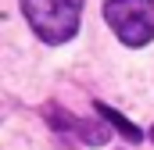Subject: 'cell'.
<instances>
[{
  "label": "cell",
  "mask_w": 154,
  "mask_h": 150,
  "mask_svg": "<svg viewBox=\"0 0 154 150\" xmlns=\"http://www.w3.org/2000/svg\"><path fill=\"white\" fill-rule=\"evenodd\" d=\"M104 22L125 46H147L154 39V0H104Z\"/></svg>",
  "instance_id": "7a4b0ae2"
},
{
  "label": "cell",
  "mask_w": 154,
  "mask_h": 150,
  "mask_svg": "<svg viewBox=\"0 0 154 150\" xmlns=\"http://www.w3.org/2000/svg\"><path fill=\"white\" fill-rule=\"evenodd\" d=\"M72 132H75L79 140H86L90 147H104V143L111 140V129H108L104 122H90V118H82V122L75 118V129H72Z\"/></svg>",
  "instance_id": "277c9868"
},
{
  "label": "cell",
  "mask_w": 154,
  "mask_h": 150,
  "mask_svg": "<svg viewBox=\"0 0 154 150\" xmlns=\"http://www.w3.org/2000/svg\"><path fill=\"white\" fill-rule=\"evenodd\" d=\"M151 143H154V125H151Z\"/></svg>",
  "instance_id": "8992f818"
},
{
  "label": "cell",
  "mask_w": 154,
  "mask_h": 150,
  "mask_svg": "<svg viewBox=\"0 0 154 150\" xmlns=\"http://www.w3.org/2000/svg\"><path fill=\"white\" fill-rule=\"evenodd\" d=\"M22 14L43 43H68L82 22V0H22Z\"/></svg>",
  "instance_id": "6da1fadb"
},
{
  "label": "cell",
  "mask_w": 154,
  "mask_h": 150,
  "mask_svg": "<svg viewBox=\"0 0 154 150\" xmlns=\"http://www.w3.org/2000/svg\"><path fill=\"white\" fill-rule=\"evenodd\" d=\"M47 122H50L54 129H61V132H72V129H75V118L68 111H61V107H50V111H47Z\"/></svg>",
  "instance_id": "5b68a950"
},
{
  "label": "cell",
  "mask_w": 154,
  "mask_h": 150,
  "mask_svg": "<svg viewBox=\"0 0 154 150\" xmlns=\"http://www.w3.org/2000/svg\"><path fill=\"white\" fill-rule=\"evenodd\" d=\"M97 111H100V118H104V125H108V129H115V132H122L129 143H140V140H143L140 125H133V122H129L125 114H118L115 107H108V104H100V100H97Z\"/></svg>",
  "instance_id": "3957f363"
}]
</instances>
